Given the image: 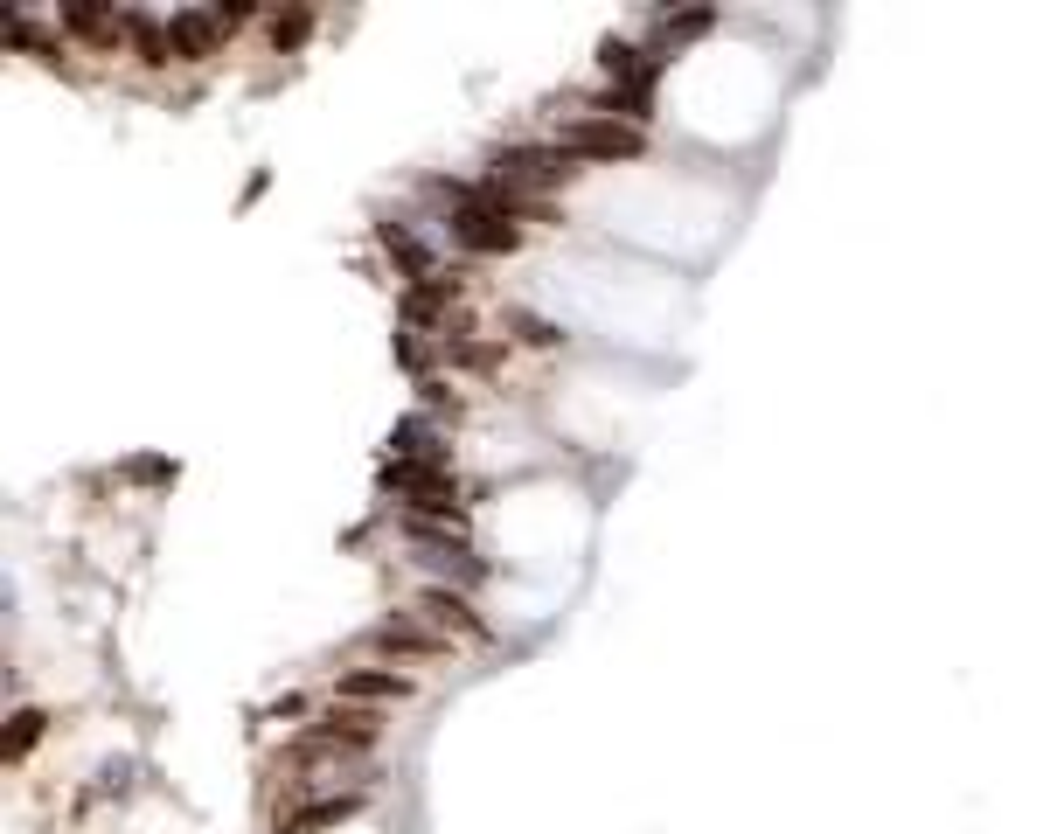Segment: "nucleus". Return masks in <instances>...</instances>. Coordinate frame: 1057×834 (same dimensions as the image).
I'll return each mask as SVG.
<instances>
[{"instance_id": "f03ea898", "label": "nucleus", "mask_w": 1057, "mask_h": 834, "mask_svg": "<svg viewBox=\"0 0 1057 834\" xmlns=\"http://www.w3.org/2000/svg\"><path fill=\"white\" fill-rule=\"evenodd\" d=\"M564 153H633L640 146V133L619 119V112H578L571 126H564V139H557Z\"/></svg>"}, {"instance_id": "7ed1b4c3", "label": "nucleus", "mask_w": 1057, "mask_h": 834, "mask_svg": "<svg viewBox=\"0 0 1057 834\" xmlns=\"http://www.w3.org/2000/svg\"><path fill=\"white\" fill-rule=\"evenodd\" d=\"M341 695H404V682H397V675H348Z\"/></svg>"}, {"instance_id": "f257e3e1", "label": "nucleus", "mask_w": 1057, "mask_h": 834, "mask_svg": "<svg viewBox=\"0 0 1057 834\" xmlns=\"http://www.w3.org/2000/svg\"><path fill=\"white\" fill-rule=\"evenodd\" d=\"M515 202L508 195H494V188H473L466 202H459V216H453V230H459V244H473V251H508L522 230H515Z\"/></svg>"}]
</instances>
